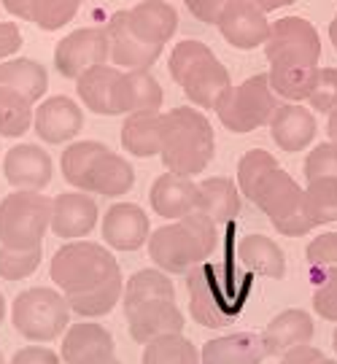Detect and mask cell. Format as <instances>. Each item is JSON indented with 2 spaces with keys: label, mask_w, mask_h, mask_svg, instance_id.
<instances>
[{
  "label": "cell",
  "mask_w": 337,
  "mask_h": 364,
  "mask_svg": "<svg viewBox=\"0 0 337 364\" xmlns=\"http://www.w3.org/2000/svg\"><path fill=\"white\" fill-rule=\"evenodd\" d=\"M170 76L181 84L186 97L203 108H216L219 97L230 90V70L203 41L186 38L170 52Z\"/></svg>",
  "instance_id": "8992f818"
},
{
  "label": "cell",
  "mask_w": 337,
  "mask_h": 364,
  "mask_svg": "<svg viewBox=\"0 0 337 364\" xmlns=\"http://www.w3.org/2000/svg\"><path fill=\"white\" fill-rule=\"evenodd\" d=\"M189 316L200 326L221 329L232 324L246 311L251 294V275L235 270L232 264H200L186 273Z\"/></svg>",
  "instance_id": "7a4b0ae2"
},
{
  "label": "cell",
  "mask_w": 337,
  "mask_h": 364,
  "mask_svg": "<svg viewBox=\"0 0 337 364\" xmlns=\"http://www.w3.org/2000/svg\"><path fill=\"white\" fill-rule=\"evenodd\" d=\"M329 41H332V46L337 49V14H335V19L329 22Z\"/></svg>",
  "instance_id": "f907efd6"
},
{
  "label": "cell",
  "mask_w": 337,
  "mask_h": 364,
  "mask_svg": "<svg viewBox=\"0 0 337 364\" xmlns=\"http://www.w3.org/2000/svg\"><path fill=\"white\" fill-rule=\"evenodd\" d=\"M237 259L246 264L248 273H257L262 278L278 281L286 275L284 251L267 235H246L237 243Z\"/></svg>",
  "instance_id": "1f68e13d"
},
{
  "label": "cell",
  "mask_w": 337,
  "mask_h": 364,
  "mask_svg": "<svg viewBox=\"0 0 337 364\" xmlns=\"http://www.w3.org/2000/svg\"><path fill=\"white\" fill-rule=\"evenodd\" d=\"M0 87H9V90L25 95L30 103H36L49 87V76L41 63L30 60V57H16L9 63H0Z\"/></svg>",
  "instance_id": "d6a6232c"
},
{
  "label": "cell",
  "mask_w": 337,
  "mask_h": 364,
  "mask_svg": "<svg viewBox=\"0 0 337 364\" xmlns=\"http://www.w3.org/2000/svg\"><path fill=\"white\" fill-rule=\"evenodd\" d=\"M127 316V326H130V335L135 343H151L156 338H165V335H181L183 332V313L178 311L176 302L168 299H159V302H143L135 308L124 311Z\"/></svg>",
  "instance_id": "9a60e30c"
},
{
  "label": "cell",
  "mask_w": 337,
  "mask_h": 364,
  "mask_svg": "<svg viewBox=\"0 0 337 364\" xmlns=\"http://www.w3.org/2000/svg\"><path fill=\"white\" fill-rule=\"evenodd\" d=\"M52 156L46 154L36 144H19L9 149V154L3 159V173L6 181L16 189H33L41 192L46 183L52 181Z\"/></svg>",
  "instance_id": "d6986e66"
},
{
  "label": "cell",
  "mask_w": 337,
  "mask_h": 364,
  "mask_svg": "<svg viewBox=\"0 0 337 364\" xmlns=\"http://www.w3.org/2000/svg\"><path fill=\"white\" fill-rule=\"evenodd\" d=\"M81 3L84 0H3V9L41 30H60L76 16Z\"/></svg>",
  "instance_id": "f1b7e54d"
},
{
  "label": "cell",
  "mask_w": 337,
  "mask_h": 364,
  "mask_svg": "<svg viewBox=\"0 0 337 364\" xmlns=\"http://www.w3.org/2000/svg\"><path fill=\"white\" fill-rule=\"evenodd\" d=\"M275 108H278V100L270 87V78L267 73H257V76L246 78L243 84L230 87L219 97L213 111L230 132L246 135V132L270 124Z\"/></svg>",
  "instance_id": "ba28073f"
},
{
  "label": "cell",
  "mask_w": 337,
  "mask_h": 364,
  "mask_svg": "<svg viewBox=\"0 0 337 364\" xmlns=\"http://www.w3.org/2000/svg\"><path fill=\"white\" fill-rule=\"evenodd\" d=\"M33 103L25 95L0 87V135L3 138H19L33 127Z\"/></svg>",
  "instance_id": "e575fe53"
},
{
  "label": "cell",
  "mask_w": 337,
  "mask_h": 364,
  "mask_svg": "<svg viewBox=\"0 0 337 364\" xmlns=\"http://www.w3.org/2000/svg\"><path fill=\"white\" fill-rule=\"evenodd\" d=\"M54 287L65 294L70 311L97 318L117 308L122 299V270L117 257L92 240H76L57 248L49 267Z\"/></svg>",
  "instance_id": "6da1fadb"
},
{
  "label": "cell",
  "mask_w": 337,
  "mask_h": 364,
  "mask_svg": "<svg viewBox=\"0 0 337 364\" xmlns=\"http://www.w3.org/2000/svg\"><path fill=\"white\" fill-rule=\"evenodd\" d=\"M3 318H6V299H3V291H0V324H3Z\"/></svg>",
  "instance_id": "816d5d0a"
},
{
  "label": "cell",
  "mask_w": 337,
  "mask_h": 364,
  "mask_svg": "<svg viewBox=\"0 0 337 364\" xmlns=\"http://www.w3.org/2000/svg\"><path fill=\"white\" fill-rule=\"evenodd\" d=\"M324 364H337V362H332V359H326V362Z\"/></svg>",
  "instance_id": "11a10c76"
},
{
  "label": "cell",
  "mask_w": 337,
  "mask_h": 364,
  "mask_svg": "<svg viewBox=\"0 0 337 364\" xmlns=\"http://www.w3.org/2000/svg\"><path fill=\"white\" fill-rule=\"evenodd\" d=\"M70 321V305L60 289L36 287L14 299L11 324L25 340L49 343L65 332Z\"/></svg>",
  "instance_id": "9c48e42d"
},
{
  "label": "cell",
  "mask_w": 337,
  "mask_h": 364,
  "mask_svg": "<svg viewBox=\"0 0 337 364\" xmlns=\"http://www.w3.org/2000/svg\"><path fill=\"white\" fill-rule=\"evenodd\" d=\"M105 30H108V43H111V63L119 70H149L162 54V46H151L132 33L127 11L114 14Z\"/></svg>",
  "instance_id": "5bb4252c"
},
{
  "label": "cell",
  "mask_w": 337,
  "mask_h": 364,
  "mask_svg": "<svg viewBox=\"0 0 337 364\" xmlns=\"http://www.w3.org/2000/svg\"><path fill=\"white\" fill-rule=\"evenodd\" d=\"M305 257L311 264L313 284H321L324 278L337 273V232H324L316 235L308 248H305Z\"/></svg>",
  "instance_id": "f35d334b"
},
{
  "label": "cell",
  "mask_w": 337,
  "mask_h": 364,
  "mask_svg": "<svg viewBox=\"0 0 337 364\" xmlns=\"http://www.w3.org/2000/svg\"><path fill=\"white\" fill-rule=\"evenodd\" d=\"M251 203L260 205L262 213L272 221V227L281 235L299 237L313 230V221L305 210V189L286 170H281V165L264 178Z\"/></svg>",
  "instance_id": "30bf717a"
},
{
  "label": "cell",
  "mask_w": 337,
  "mask_h": 364,
  "mask_svg": "<svg viewBox=\"0 0 337 364\" xmlns=\"http://www.w3.org/2000/svg\"><path fill=\"white\" fill-rule=\"evenodd\" d=\"M326 135H329V141L337 144V108L329 114V122H326Z\"/></svg>",
  "instance_id": "681fc988"
},
{
  "label": "cell",
  "mask_w": 337,
  "mask_h": 364,
  "mask_svg": "<svg viewBox=\"0 0 337 364\" xmlns=\"http://www.w3.org/2000/svg\"><path fill=\"white\" fill-rule=\"evenodd\" d=\"M97 224V203L84 192H63L52 200V232L65 240L90 235Z\"/></svg>",
  "instance_id": "44dd1931"
},
{
  "label": "cell",
  "mask_w": 337,
  "mask_h": 364,
  "mask_svg": "<svg viewBox=\"0 0 337 364\" xmlns=\"http://www.w3.org/2000/svg\"><path fill=\"white\" fill-rule=\"evenodd\" d=\"M60 168H63L65 181L70 186H76L78 192L119 197L127 195L135 183V173H132L130 162L97 141L70 144L63 151Z\"/></svg>",
  "instance_id": "277c9868"
},
{
  "label": "cell",
  "mask_w": 337,
  "mask_h": 364,
  "mask_svg": "<svg viewBox=\"0 0 337 364\" xmlns=\"http://www.w3.org/2000/svg\"><path fill=\"white\" fill-rule=\"evenodd\" d=\"M197 183L189 176H178V173H162L154 183H151V208L159 213L162 219H186L189 213L197 210Z\"/></svg>",
  "instance_id": "603a6c76"
},
{
  "label": "cell",
  "mask_w": 337,
  "mask_h": 364,
  "mask_svg": "<svg viewBox=\"0 0 337 364\" xmlns=\"http://www.w3.org/2000/svg\"><path fill=\"white\" fill-rule=\"evenodd\" d=\"M114 338L105 326L95 321H78L68 329L63 340L65 364H108L114 362Z\"/></svg>",
  "instance_id": "e0dca14e"
},
{
  "label": "cell",
  "mask_w": 337,
  "mask_h": 364,
  "mask_svg": "<svg viewBox=\"0 0 337 364\" xmlns=\"http://www.w3.org/2000/svg\"><path fill=\"white\" fill-rule=\"evenodd\" d=\"M9 364H63V359L46 346H25L14 353Z\"/></svg>",
  "instance_id": "f6af8a7d"
},
{
  "label": "cell",
  "mask_w": 337,
  "mask_h": 364,
  "mask_svg": "<svg viewBox=\"0 0 337 364\" xmlns=\"http://www.w3.org/2000/svg\"><path fill=\"white\" fill-rule=\"evenodd\" d=\"M159 299L176 302V287L162 270H138V273H132L127 278L124 297H122L124 311L135 308V305H143V302H159Z\"/></svg>",
  "instance_id": "836d02e7"
},
{
  "label": "cell",
  "mask_w": 337,
  "mask_h": 364,
  "mask_svg": "<svg viewBox=\"0 0 337 364\" xmlns=\"http://www.w3.org/2000/svg\"><path fill=\"white\" fill-rule=\"evenodd\" d=\"M248 3H254L257 9L262 11H278V9H286V6H291V3H297V0H248Z\"/></svg>",
  "instance_id": "c3c4849f"
},
{
  "label": "cell",
  "mask_w": 337,
  "mask_h": 364,
  "mask_svg": "<svg viewBox=\"0 0 337 364\" xmlns=\"http://www.w3.org/2000/svg\"><path fill=\"white\" fill-rule=\"evenodd\" d=\"M162 105V87L149 70H122L114 92V108L119 114H141V111H159Z\"/></svg>",
  "instance_id": "484cf974"
},
{
  "label": "cell",
  "mask_w": 337,
  "mask_h": 364,
  "mask_svg": "<svg viewBox=\"0 0 337 364\" xmlns=\"http://www.w3.org/2000/svg\"><path fill=\"white\" fill-rule=\"evenodd\" d=\"M264 346L254 332H235L227 338L208 340L200 351V364H262Z\"/></svg>",
  "instance_id": "4316f807"
},
{
  "label": "cell",
  "mask_w": 337,
  "mask_h": 364,
  "mask_svg": "<svg viewBox=\"0 0 337 364\" xmlns=\"http://www.w3.org/2000/svg\"><path fill=\"white\" fill-rule=\"evenodd\" d=\"M219 33L224 36L227 43H232L235 49H257L264 46V41L270 36V19L267 14L257 9L248 0H232L230 9L221 14L216 22Z\"/></svg>",
  "instance_id": "4fadbf2b"
},
{
  "label": "cell",
  "mask_w": 337,
  "mask_h": 364,
  "mask_svg": "<svg viewBox=\"0 0 337 364\" xmlns=\"http://www.w3.org/2000/svg\"><path fill=\"white\" fill-rule=\"evenodd\" d=\"M319 63L308 57H278L270 60V87L275 95H281L286 103L308 100L313 84H316Z\"/></svg>",
  "instance_id": "cb8c5ba5"
},
{
  "label": "cell",
  "mask_w": 337,
  "mask_h": 364,
  "mask_svg": "<svg viewBox=\"0 0 337 364\" xmlns=\"http://www.w3.org/2000/svg\"><path fill=\"white\" fill-rule=\"evenodd\" d=\"M127 22L132 33L151 46H165L178 27V14L165 0H141L127 9Z\"/></svg>",
  "instance_id": "d4e9b609"
},
{
  "label": "cell",
  "mask_w": 337,
  "mask_h": 364,
  "mask_svg": "<svg viewBox=\"0 0 337 364\" xmlns=\"http://www.w3.org/2000/svg\"><path fill=\"white\" fill-rule=\"evenodd\" d=\"M270 135L278 149L297 154L316 141V117L299 103H278L270 119Z\"/></svg>",
  "instance_id": "ffe728a7"
},
{
  "label": "cell",
  "mask_w": 337,
  "mask_h": 364,
  "mask_svg": "<svg viewBox=\"0 0 337 364\" xmlns=\"http://www.w3.org/2000/svg\"><path fill=\"white\" fill-rule=\"evenodd\" d=\"M52 230V197L33 189L11 192L0 203V243L9 248H38Z\"/></svg>",
  "instance_id": "52a82bcc"
},
{
  "label": "cell",
  "mask_w": 337,
  "mask_h": 364,
  "mask_svg": "<svg viewBox=\"0 0 337 364\" xmlns=\"http://www.w3.org/2000/svg\"><path fill=\"white\" fill-rule=\"evenodd\" d=\"M332 346H335V351H337V329H335V338H332Z\"/></svg>",
  "instance_id": "f5cc1de1"
},
{
  "label": "cell",
  "mask_w": 337,
  "mask_h": 364,
  "mask_svg": "<svg viewBox=\"0 0 337 364\" xmlns=\"http://www.w3.org/2000/svg\"><path fill=\"white\" fill-rule=\"evenodd\" d=\"M151 227L149 216L135 203H117L105 210L103 216V240L119 251H135L149 243Z\"/></svg>",
  "instance_id": "ac0fdd59"
},
{
  "label": "cell",
  "mask_w": 337,
  "mask_h": 364,
  "mask_svg": "<svg viewBox=\"0 0 337 364\" xmlns=\"http://www.w3.org/2000/svg\"><path fill=\"white\" fill-rule=\"evenodd\" d=\"M111 60V43L105 27H81L57 43L54 65L57 73L76 81L84 70L95 65H105Z\"/></svg>",
  "instance_id": "8fae6325"
},
{
  "label": "cell",
  "mask_w": 337,
  "mask_h": 364,
  "mask_svg": "<svg viewBox=\"0 0 337 364\" xmlns=\"http://www.w3.org/2000/svg\"><path fill=\"white\" fill-rule=\"evenodd\" d=\"M43 251L38 248H9L0 246V278L6 281H22L38 270Z\"/></svg>",
  "instance_id": "ab89813d"
},
{
  "label": "cell",
  "mask_w": 337,
  "mask_h": 364,
  "mask_svg": "<svg viewBox=\"0 0 337 364\" xmlns=\"http://www.w3.org/2000/svg\"><path fill=\"white\" fill-rule=\"evenodd\" d=\"M313 308L326 321H337V273L324 278L313 291Z\"/></svg>",
  "instance_id": "7bdbcfd3"
},
{
  "label": "cell",
  "mask_w": 337,
  "mask_h": 364,
  "mask_svg": "<svg viewBox=\"0 0 337 364\" xmlns=\"http://www.w3.org/2000/svg\"><path fill=\"white\" fill-rule=\"evenodd\" d=\"M108 364H122V362H119V359H114V362H108Z\"/></svg>",
  "instance_id": "9f6ffc18"
},
{
  "label": "cell",
  "mask_w": 337,
  "mask_h": 364,
  "mask_svg": "<svg viewBox=\"0 0 337 364\" xmlns=\"http://www.w3.org/2000/svg\"><path fill=\"white\" fill-rule=\"evenodd\" d=\"M36 132H38L41 141L46 144H65L73 141L81 127H84V114H81V105L73 97L65 95H54L49 100L36 108Z\"/></svg>",
  "instance_id": "2e32d148"
},
{
  "label": "cell",
  "mask_w": 337,
  "mask_h": 364,
  "mask_svg": "<svg viewBox=\"0 0 337 364\" xmlns=\"http://www.w3.org/2000/svg\"><path fill=\"white\" fill-rule=\"evenodd\" d=\"M313 318L299 308H289V311L278 313L270 324L262 329V346L267 356H284V353L294 351L299 346H308L313 340Z\"/></svg>",
  "instance_id": "7402d4cb"
},
{
  "label": "cell",
  "mask_w": 337,
  "mask_h": 364,
  "mask_svg": "<svg viewBox=\"0 0 337 364\" xmlns=\"http://www.w3.org/2000/svg\"><path fill=\"white\" fill-rule=\"evenodd\" d=\"M197 213H203L213 224H227L240 213V189L230 178H208L197 183Z\"/></svg>",
  "instance_id": "4dcf8cb0"
},
{
  "label": "cell",
  "mask_w": 337,
  "mask_h": 364,
  "mask_svg": "<svg viewBox=\"0 0 337 364\" xmlns=\"http://www.w3.org/2000/svg\"><path fill=\"white\" fill-rule=\"evenodd\" d=\"M162 138H165V114L159 111L130 114L122 124V146L135 156L159 154Z\"/></svg>",
  "instance_id": "f546056e"
},
{
  "label": "cell",
  "mask_w": 337,
  "mask_h": 364,
  "mask_svg": "<svg viewBox=\"0 0 337 364\" xmlns=\"http://www.w3.org/2000/svg\"><path fill=\"white\" fill-rule=\"evenodd\" d=\"M22 49V33L14 22H0V60L14 57Z\"/></svg>",
  "instance_id": "bcb514c9"
},
{
  "label": "cell",
  "mask_w": 337,
  "mask_h": 364,
  "mask_svg": "<svg viewBox=\"0 0 337 364\" xmlns=\"http://www.w3.org/2000/svg\"><path fill=\"white\" fill-rule=\"evenodd\" d=\"M305 210L313 227L337 221V181L335 178H316L305 186Z\"/></svg>",
  "instance_id": "74e56055"
},
{
  "label": "cell",
  "mask_w": 337,
  "mask_h": 364,
  "mask_svg": "<svg viewBox=\"0 0 337 364\" xmlns=\"http://www.w3.org/2000/svg\"><path fill=\"white\" fill-rule=\"evenodd\" d=\"M275 168H278V162H275V156H272L270 151H264V149H251V151H246V154L240 156V162H237V189H240L248 200H254L257 192H260V186L264 183V178H267Z\"/></svg>",
  "instance_id": "8d00e7d4"
},
{
  "label": "cell",
  "mask_w": 337,
  "mask_h": 364,
  "mask_svg": "<svg viewBox=\"0 0 337 364\" xmlns=\"http://www.w3.org/2000/svg\"><path fill=\"white\" fill-rule=\"evenodd\" d=\"M0 364H6V359H3V351H0Z\"/></svg>",
  "instance_id": "db71d44e"
},
{
  "label": "cell",
  "mask_w": 337,
  "mask_h": 364,
  "mask_svg": "<svg viewBox=\"0 0 337 364\" xmlns=\"http://www.w3.org/2000/svg\"><path fill=\"white\" fill-rule=\"evenodd\" d=\"M216 246H219V224H213L208 216L195 210L186 219L154 230L149 237V257L162 273L186 275L200 264H205Z\"/></svg>",
  "instance_id": "3957f363"
},
{
  "label": "cell",
  "mask_w": 337,
  "mask_h": 364,
  "mask_svg": "<svg viewBox=\"0 0 337 364\" xmlns=\"http://www.w3.org/2000/svg\"><path fill=\"white\" fill-rule=\"evenodd\" d=\"M326 356L316 346H299V348H294V351H289L281 356V364H324Z\"/></svg>",
  "instance_id": "7dc6e473"
},
{
  "label": "cell",
  "mask_w": 337,
  "mask_h": 364,
  "mask_svg": "<svg viewBox=\"0 0 337 364\" xmlns=\"http://www.w3.org/2000/svg\"><path fill=\"white\" fill-rule=\"evenodd\" d=\"M183 3H186V9L195 14L200 22L216 25L221 19V14L230 9L232 0H183Z\"/></svg>",
  "instance_id": "ee69618b"
},
{
  "label": "cell",
  "mask_w": 337,
  "mask_h": 364,
  "mask_svg": "<svg viewBox=\"0 0 337 364\" xmlns=\"http://www.w3.org/2000/svg\"><path fill=\"white\" fill-rule=\"evenodd\" d=\"M305 178H335L337 181V144L326 141L311 149V154L305 156Z\"/></svg>",
  "instance_id": "b9f144b4"
},
{
  "label": "cell",
  "mask_w": 337,
  "mask_h": 364,
  "mask_svg": "<svg viewBox=\"0 0 337 364\" xmlns=\"http://www.w3.org/2000/svg\"><path fill=\"white\" fill-rule=\"evenodd\" d=\"M143 364H200V351L183 335H165L143 346Z\"/></svg>",
  "instance_id": "d590c367"
},
{
  "label": "cell",
  "mask_w": 337,
  "mask_h": 364,
  "mask_svg": "<svg viewBox=\"0 0 337 364\" xmlns=\"http://www.w3.org/2000/svg\"><path fill=\"white\" fill-rule=\"evenodd\" d=\"M264 57L267 63L278 57H308L316 60L321 57V41L316 27L302 19V16H284L270 25V36L264 41Z\"/></svg>",
  "instance_id": "7c38bea8"
},
{
  "label": "cell",
  "mask_w": 337,
  "mask_h": 364,
  "mask_svg": "<svg viewBox=\"0 0 337 364\" xmlns=\"http://www.w3.org/2000/svg\"><path fill=\"white\" fill-rule=\"evenodd\" d=\"M119 76H122V70L117 65H95L90 70H84L76 78L78 100L87 105L90 111H95V114L117 117L114 92H117Z\"/></svg>",
  "instance_id": "83f0119b"
},
{
  "label": "cell",
  "mask_w": 337,
  "mask_h": 364,
  "mask_svg": "<svg viewBox=\"0 0 337 364\" xmlns=\"http://www.w3.org/2000/svg\"><path fill=\"white\" fill-rule=\"evenodd\" d=\"M308 105L313 111L332 114L337 108V68H319L316 84L308 95Z\"/></svg>",
  "instance_id": "60d3db41"
},
{
  "label": "cell",
  "mask_w": 337,
  "mask_h": 364,
  "mask_svg": "<svg viewBox=\"0 0 337 364\" xmlns=\"http://www.w3.org/2000/svg\"><path fill=\"white\" fill-rule=\"evenodd\" d=\"M216 154L213 127L197 108L181 105L165 114V138H162V165L178 176H197L210 165Z\"/></svg>",
  "instance_id": "5b68a950"
}]
</instances>
